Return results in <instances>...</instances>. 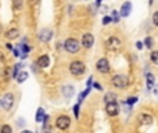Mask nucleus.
<instances>
[{
	"instance_id": "2eb2a0df",
	"label": "nucleus",
	"mask_w": 158,
	"mask_h": 133,
	"mask_svg": "<svg viewBox=\"0 0 158 133\" xmlns=\"http://www.w3.org/2000/svg\"><path fill=\"white\" fill-rule=\"evenodd\" d=\"M4 35H6V37H7L8 40H14V39H17V37L20 36V31L17 28H11V29H8Z\"/></svg>"
},
{
	"instance_id": "f8f14e48",
	"label": "nucleus",
	"mask_w": 158,
	"mask_h": 133,
	"mask_svg": "<svg viewBox=\"0 0 158 133\" xmlns=\"http://www.w3.org/2000/svg\"><path fill=\"white\" fill-rule=\"evenodd\" d=\"M36 64H37V67H39V68H47V67H49V64H50L49 56H47V54H43V56H40L39 58H37Z\"/></svg>"
},
{
	"instance_id": "b1692460",
	"label": "nucleus",
	"mask_w": 158,
	"mask_h": 133,
	"mask_svg": "<svg viewBox=\"0 0 158 133\" xmlns=\"http://www.w3.org/2000/svg\"><path fill=\"white\" fill-rule=\"evenodd\" d=\"M0 132L1 133H11L12 129H11V126L10 125H3L1 128H0Z\"/></svg>"
},
{
	"instance_id": "a878e982",
	"label": "nucleus",
	"mask_w": 158,
	"mask_h": 133,
	"mask_svg": "<svg viewBox=\"0 0 158 133\" xmlns=\"http://www.w3.org/2000/svg\"><path fill=\"white\" fill-rule=\"evenodd\" d=\"M119 17H121V12L119 11H112V21L114 22H119Z\"/></svg>"
},
{
	"instance_id": "6e6552de",
	"label": "nucleus",
	"mask_w": 158,
	"mask_h": 133,
	"mask_svg": "<svg viewBox=\"0 0 158 133\" xmlns=\"http://www.w3.org/2000/svg\"><path fill=\"white\" fill-rule=\"evenodd\" d=\"M96 68H97L98 72L101 73H107L109 72V62L107 58H100L97 61V64H96Z\"/></svg>"
},
{
	"instance_id": "4c0bfd02",
	"label": "nucleus",
	"mask_w": 158,
	"mask_h": 133,
	"mask_svg": "<svg viewBox=\"0 0 158 133\" xmlns=\"http://www.w3.org/2000/svg\"><path fill=\"white\" fill-rule=\"evenodd\" d=\"M100 4H101V0H96V6H97V7L100 6Z\"/></svg>"
},
{
	"instance_id": "39448f33",
	"label": "nucleus",
	"mask_w": 158,
	"mask_h": 133,
	"mask_svg": "<svg viewBox=\"0 0 158 133\" xmlns=\"http://www.w3.org/2000/svg\"><path fill=\"white\" fill-rule=\"evenodd\" d=\"M69 125H71V119H69V117H67V115H61V117L57 118L56 126L60 130H67L69 128Z\"/></svg>"
},
{
	"instance_id": "9d476101",
	"label": "nucleus",
	"mask_w": 158,
	"mask_h": 133,
	"mask_svg": "<svg viewBox=\"0 0 158 133\" xmlns=\"http://www.w3.org/2000/svg\"><path fill=\"white\" fill-rule=\"evenodd\" d=\"M93 43H94V37L92 33H85L82 36V46L85 48H90L93 46Z\"/></svg>"
},
{
	"instance_id": "dca6fc26",
	"label": "nucleus",
	"mask_w": 158,
	"mask_h": 133,
	"mask_svg": "<svg viewBox=\"0 0 158 133\" xmlns=\"http://www.w3.org/2000/svg\"><path fill=\"white\" fill-rule=\"evenodd\" d=\"M146 82H147V89L151 90V89L154 87V83H155V78L153 73H147L146 75Z\"/></svg>"
},
{
	"instance_id": "f3484780",
	"label": "nucleus",
	"mask_w": 158,
	"mask_h": 133,
	"mask_svg": "<svg viewBox=\"0 0 158 133\" xmlns=\"http://www.w3.org/2000/svg\"><path fill=\"white\" fill-rule=\"evenodd\" d=\"M45 109L42 108H37V111H36V122L37 123H42V122H43V119H45Z\"/></svg>"
},
{
	"instance_id": "20e7f679",
	"label": "nucleus",
	"mask_w": 158,
	"mask_h": 133,
	"mask_svg": "<svg viewBox=\"0 0 158 133\" xmlns=\"http://www.w3.org/2000/svg\"><path fill=\"white\" fill-rule=\"evenodd\" d=\"M121 44H122L121 39L117 36H111L105 40V47L108 48L109 51H118L121 48Z\"/></svg>"
},
{
	"instance_id": "aec40b11",
	"label": "nucleus",
	"mask_w": 158,
	"mask_h": 133,
	"mask_svg": "<svg viewBox=\"0 0 158 133\" xmlns=\"http://www.w3.org/2000/svg\"><path fill=\"white\" fill-rule=\"evenodd\" d=\"M89 93H90V86H87V87H86V90H85V92H82L81 94H79V97H78V103L81 104V103H82V101H83V100H85V97L87 96Z\"/></svg>"
},
{
	"instance_id": "393cba45",
	"label": "nucleus",
	"mask_w": 158,
	"mask_h": 133,
	"mask_svg": "<svg viewBox=\"0 0 158 133\" xmlns=\"http://www.w3.org/2000/svg\"><path fill=\"white\" fill-rule=\"evenodd\" d=\"M150 58H151V61H153L154 64L158 65V51H153V53H151Z\"/></svg>"
},
{
	"instance_id": "c85d7f7f",
	"label": "nucleus",
	"mask_w": 158,
	"mask_h": 133,
	"mask_svg": "<svg viewBox=\"0 0 158 133\" xmlns=\"http://www.w3.org/2000/svg\"><path fill=\"white\" fill-rule=\"evenodd\" d=\"M72 111H73V115H75V118H78V117H79V103L73 105Z\"/></svg>"
},
{
	"instance_id": "9b49d317",
	"label": "nucleus",
	"mask_w": 158,
	"mask_h": 133,
	"mask_svg": "<svg viewBox=\"0 0 158 133\" xmlns=\"http://www.w3.org/2000/svg\"><path fill=\"white\" fill-rule=\"evenodd\" d=\"M137 122L140 123V125H151L153 122H154V119H153V117L151 115H148V114H140L137 117Z\"/></svg>"
},
{
	"instance_id": "2f4dec72",
	"label": "nucleus",
	"mask_w": 158,
	"mask_h": 133,
	"mask_svg": "<svg viewBox=\"0 0 158 133\" xmlns=\"http://www.w3.org/2000/svg\"><path fill=\"white\" fill-rule=\"evenodd\" d=\"M93 87H94V89H97V90H103L101 85H100V83H97V82H94V83H93Z\"/></svg>"
},
{
	"instance_id": "4468645a",
	"label": "nucleus",
	"mask_w": 158,
	"mask_h": 133,
	"mask_svg": "<svg viewBox=\"0 0 158 133\" xmlns=\"http://www.w3.org/2000/svg\"><path fill=\"white\" fill-rule=\"evenodd\" d=\"M61 93H62V96H64L65 98H71V97L73 96V93H75V89H73V86H71V85L64 86L62 90H61Z\"/></svg>"
},
{
	"instance_id": "1a4fd4ad",
	"label": "nucleus",
	"mask_w": 158,
	"mask_h": 133,
	"mask_svg": "<svg viewBox=\"0 0 158 133\" xmlns=\"http://www.w3.org/2000/svg\"><path fill=\"white\" fill-rule=\"evenodd\" d=\"M37 37H39V40H40V42L47 43V42L53 37V31H51V29H47V28L42 29L40 32H39V35H37Z\"/></svg>"
},
{
	"instance_id": "6ab92c4d",
	"label": "nucleus",
	"mask_w": 158,
	"mask_h": 133,
	"mask_svg": "<svg viewBox=\"0 0 158 133\" xmlns=\"http://www.w3.org/2000/svg\"><path fill=\"white\" fill-rule=\"evenodd\" d=\"M115 100H117V94H115V93H112V92L107 93V94L104 96L105 104H107V103H111V101H115Z\"/></svg>"
},
{
	"instance_id": "72a5a7b5",
	"label": "nucleus",
	"mask_w": 158,
	"mask_h": 133,
	"mask_svg": "<svg viewBox=\"0 0 158 133\" xmlns=\"http://www.w3.org/2000/svg\"><path fill=\"white\" fill-rule=\"evenodd\" d=\"M12 53H14V56H15V57H20L21 56V53L18 51V48H14V50H12Z\"/></svg>"
},
{
	"instance_id": "ddd939ff",
	"label": "nucleus",
	"mask_w": 158,
	"mask_h": 133,
	"mask_svg": "<svg viewBox=\"0 0 158 133\" xmlns=\"http://www.w3.org/2000/svg\"><path fill=\"white\" fill-rule=\"evenodd\" d=\"M130 11H132V3L130 1H125V3L122 4L121 10H119V12H121V17H128L130 14Z\"/></svg>"
},
{
	"instance_id": "c756f323",
	"label": "nucleus",
	"mask_w": 158,
	"mask_h": 133,
	"mask_svg": "<svg viewBox=\"0 0 158 133\" xmlns=\"http://www.w3.org/2000/svg\"><path fill=\"white\" fill-rule=\"evenodd\" d=\"M153 22H154L155 26H158V11H155L153 14Z\"/></svg>"
},
{
	"instance_id": "f03ea898",
	"label": "nucleus",
	"mask_w": 158,
	"mask_h": 133,
	"mask_svg": "<svg viewBox=\"0 0 158 133\" xmlns=\"http://www.w3.org/2000/svg\"><path fill=\"white\" fill-rule=\"evenodd\" d=\"M85 64L82 62V61H72L71 64H69V72L72 73V75H75V76H79V75H82V73L85 72Z\"/></svg>"
},
{
	"instance_id": "5701e85b",
	"label": "nucleus",
	"mask_w": 158,
	"mask_h": 133,
	"mask_svg": "<svg viewBox=\"0 0 158 133\" xmlns=\"http://www.w3.org/2000/svg\"><path fill=\"white\" fill-rule=\"evenodd\" d=\"M22 67H24V65L21 64V62H20V64H15V65H14V72H12V76L17 78V75H18V72H20V69L22 68Z\"/></svg>"
},
{
	"instance_id": "f257e3e1",
	"label": "nucleus",
	"mask_w": 158,
	"mask_h": 133,
	"mask_svg": "<svg viewBox=\"0 0 158 133\" xmlns=\"http://www.w3.org/2000/svg\"><path fill=\"white\" fill-rule=\"evenodd\" d=\"M81 44L82 43H79L76 39H73V37H68V39L64 42V47H65V50H67L68 53H72V54H75V53L79 51V48H81Z\"/></svg>"
},
{
	"instance_id": "7ed1b4c3",
	"label": "nucleus",
	"mask_w": 158,
	"mask_h": 133,
	"mask_svg": "<svg viewBox=\"0 0 158 133\" xmlns=\"http://www.w3.org/2000/svg\"><path fill=\"white\" fill-rule=\"evenodd\" d=\"M111 82H112V85L117 89H125L129 85V78L126 75H115Z\"/></svg>"
},
{
	"instance_id": "423d86ee",
	"label": "nucleus",
	"mask_w": 158,
	"mask_h": 133,
	"mask_svg": "<svg viewBox=\"0 0 158 133\" xmlns=\"http://www.w3.org/2000/svg\"><path fill=\"white\" fill-rule=\"evenodd\" d=\"M105 112L108 117H117L119 114V105H118L117 101H111V103H107L105 105Z\"/></svg>"
},
{
	"instance_id": "f704fd0d",
	"label": "nucleus",
	"mask_w": 158,
	"mask_h": 133,
	"mask_svg": "<svg viewBox=\"0 0 158 133\" xmlns=\"http://www.w3.org/2000/svg\"><path fill=\"white\" fill-rule=\"evenodd\" d=\"M6 47H7L8 50H14V47H12V44H11V43H8V42L6 43Z\"/></svg>"
},
{
	"instance_id": "4be33fe9",
	"label": "nucleus",
	"mask_w": 158,
	"mask_h": 133,
	"mask_svg": "<svg viewBox=\"0 0 158 133\" xmlns=\"http://www.w3.org/2000/svg\"><path fill=\"white\" fill-rule=\"evenodd\" d=\"M153 43H154V40H153V37L147 36L146 39H144V46H146L147 48H151V47H153Z\"/></svg>"
},
{
	"instance_id": "cd10ccee",
	"label": "nucleus",
	"mask_w": 158,
	"mask_h": 133,
	"mask_svg": "<svg viewBox=\"0 0 158 133\" xmlns=\"http://www.w3.org/2000/svg\"><path fill=\"white\" fill-rule=\"evenodd\" d=\"M109 22H114V21H112V17L105 15L104 18H103V25H108Z\"/></svg>"
},
{
	"instance_id": "a19ab883",
	"label": "nucleus",
	"mask_w": 158,
	"mask_h": 133,
	"mask_svg": "<svg viewBox=\"0 0 158 133\" xmlns=\"http://www.w3.org/2000/svg\"><path fill=\"white\" fill-rule=\"evenodd\" d=\"M0 105H1V100H0Z\"/></svg>"
},
{
	"instance_id": "7c9ffc66",
	"label": "nucleus",
	"mask_w": 158,
	"mask_h": 133,
	"mask_svg": "<svg viewBox=\"0 0 158 133\" xmlns=\"http://www.w3.org/2000/svg\"><path fill=\"white\" fill-rule=\"evenodd\" d=\"M39 1H40V0H29V4H31L32 7H35V6L39 4Z\"/></svg>"
},
{
	"instance_id": "0eeeda50",
	"label": "nucleus",
	"mask_w": 158,
	"mask_h": 133,
	"mask_svg": "<svg viewBox=\"0 0 158 133\" xmlns=\"http://www.w3.org/2000/svg\"><path fill=\"white\" fill-rule=\"evenodd\" d=\"M12 104H14V96H12V93L4 94L3 98H1V107H3V109L8 111L12 107Z\"/></svg>"
},
{
	"instance_id": "ea45409f",
	"label": "nucleus",
	"mask_w": 158,
	"mask_h": 133,
	"mask_svg": "<svg viewBox=\"0 0 158 133\" xmlns=\"http://www.w3.org/2000/svg\"><path fill=\"white\" fill-rule=\"evenodd\" d=\"M0 32H1V25H0Z\"/></svg>"
},
{
	"instance_id": "412c9836",
	"label": "nucleus",
	"mask_w": 158,
	"mask_h": 133,
	"mask_svg": "<svg viewBox=\"0 0 158 133\" xmlns=\"http://www.w3.org/2000/svg\"><path fill=\"white\" fill-rule=\"evenodd\" d=\"M22 0H12V4H14V10L15 11H20L21 8H22Z\"/></svg>"
},
{
	"instance_id": "a211bd4d",
	"label": "nucleus",
	"mask_w": 158,
	"mask_h": 133,
	"mask_svg": "<svg viewBox=\"0 0 158 133\" xmlns=\"http://www.w3.org/2000/svg\"><path fill=\"white\" fill-rule=\"evenodd\" d=\"M26 79H28V72H25V71L18 72V75H17V82L18 83H24Z\"/></svg>"
},
{
	"instance_id": "58836bf2",
	"label": "nucleus",
	"mask_w": 158,
	"mask_h": 133,
	"mask_svg": "<svg viewBox=\"0 0 158 133\" xmlns=\"http://www.w3.org/2000/svg\"><path fill=\"white\" fill-rule=\"evenodd\" d=\"M153 3H154V0H150V6H151Z\"/></svg>"
},
{
	"instance_id": "473e14b6",
	"label": "nucleus",
	"mask_w": 158,
	"mask_h": 133,
	"mask_svg": "<svg viewBox=\"0 0 158 133\" xmlns=\"http://www.w3.org/2000/svg\"><path fill=\"white\" fill-rule=\"evenodd\" d=\"M143 46H144V42H137V43H136V47H137L139 50H142Z\"/></svg>"
},
{
	"instance_id": "e433bc0d",
	"label": "nucleus",
	"mask_w": 158,
	"mask_h": 133,
	"mask_svg": "<svg viewBox=\"0 0 158 133\" xmlns=\"http://www.w3.org/2000/svg\"><path fill=\"white\" fill-rule=\"evenodd\" d=\"M0 61H4V54L0 51Z\"/></svg>"
},
{
	"instance_id": "c9c22d12",
	"label": "nucleus",
	"mask_w": 158,
	"mask_h": 133,
	"mask_svg": "<svg viewBox=\"0 0 158 133\" xmlns=\"http://www.w3.org/2000/svg\"><path fill=\"white\" fill-rule=\"evenodd\" d=\"M18 126H24V118H20V119H18Z\"/></svg>"
},
{
	"instance_id": "bb28decb",
	"label": "nucleus",
	"mask_w": 158,
	"mask_h": 133,
	"mask_svg": "<svg viewBox=\"0 0 158 133\" xmlns=\"http://www.w3.org/2000/svg\"><path fill=\"white\" fill-rule=\"evenodd\" d=\"M137 97H129V98H128V100H126V104L128 105H133L134 103H137Z\"/></svg>"
}]
</instances>
